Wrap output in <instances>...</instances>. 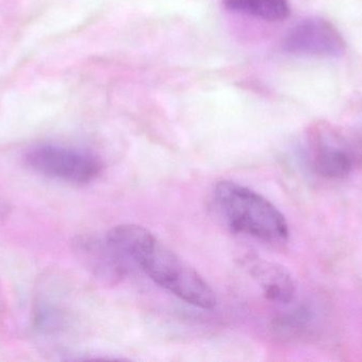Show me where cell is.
<instances>
[{
  "mask_svg": "<svg viewBox=\"0 0 362 362\" xmlns=\"http://www.w3.org/2000/svg\"><path fill=\"white\" fill-rule=\"evenodd\" d=\"M312 167L318 176L325 179L346 178L352 170L353 159L344 149L320 145L313 155Z\"/></svg>",
  "mask_w": 362,
  "mask_h": 362,
  "instance_id": "52a82bcc",
  "label": "cell"
},
{
  "mask_svg": "<svg viewBox=\"0 0 362 362\" xmlns=\"http://www.w3.org/2000/svg\"><path fill=\"white\" fill-rule=\"evenodd\" d=\"M30 169L72 184H88L103 170L101 159L90 151L57 145H40L25 155Z\"/></svg>",
  "mask_w": 362,
  "mask_h": 362,
  "instance_id": "3957f363",
  "label": "cell"
},
{
  "mask_svg": "<svg viewBox=\"0 0 362 362\" xmlns=\"http://www.w3.org/2000/svg\"><path fill=\"white\" fill-rule=\"evenodd\" d=\"M106 238L125 257L133 259L151 280L185 303L202 310H212L216 305V295L210 285L146 227L117 225Z\"/></svg>",
  "mask_w": 362,
  "mask_h": 362,
  "instance_id": "6da1fadb",
  "label": "cell"
},
{
  "mask_svg": "<svg viewBox=\"0 0 362 362\" xmlns=\"http://www.w3.org/2000/svg\"><path fill=\"white\" fill-rule=\"evenodd\" d=\"M212 200L217 214L235 233L272 244H284L288 239L284 215L252 189L231 181H221L213 189Z\"/></svg>",
  "mask_w": 362,
  "mask_h": 362,
  "instance_id": "7a4b0ae2",
  "label": "cell"
},
{
  "mask_svg": "<svg viewBox=\"0 0 362 362\" xmlns=\"http://www.w3.org/2000/svg\"><path fill=\"white\" fill-rule=\"evenodd\" d=\"M230 12L247 15L265 21H280L291 14L288 0H223Z\"/></svg>",
  "mask_w": 362,
  "mask_h": 362,
  "instance_id": "ba28073f",
  "label": "cell"
},
{
  "mask_svg": "<svg viewBox=\"0 0 362 362\" xmlns=\"http://www.w3.org/2000/svg\"><path fill=\"white\" fill-rule=\"evenodd\" d=\"M249 276L259 285L269 301L288 305L295 299L296 285L291 273L282 266L257 256L245 261Z\"/></svg>",
  "mask_w": 362,
  "mask_h": 362,
  "instance_id": "8992f818",
  "label": "cell"
},
{
  "mask_svg": "<svg viewBox=\"0 0 362 362\" xmlns=\"http://www.w3.org/2000/svg\"><path fill=\"white\" fill-rule=\"evenodd\" d=\"M76 251L86 267L100 280L114 285L124 278L125 257L110 240L99 237L78 238L76 242Z\"/></svg>",
  "mask_w": 362,
  "mask_h": 362,
  "instance_id": "5b68a950",
  "label": "cell"
},
{
  "mask_svg": "<svg viewBox=\"0 0 362 362\" xmlns=\"http://www.w3.org/2000/svg\"><path fill=\"white\" fill-rule=\"evenodd\" d=\"M282 46L293 55L339 57L346 52V42L336 27L316 17L304 19L289 29Z\"/></svg>",
  "mask_w": 362,
  "mask_h": 362,
  "instance_id": "277c9868",
  "label": "cell"
}]
</instances>
